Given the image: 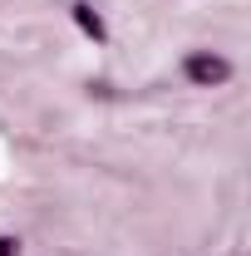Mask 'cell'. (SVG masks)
I'll use <instances>...</instances> for the list:
<instances>
[{"label":"cell","mask_w":251,"mask_h":256,"mask_svg":"<svg viewBox=\"0 0 251 256\" xmlns=\"http://www.w3.org/2000/svg\"><path fill=\"white\" fill-rule=\"evenodd\" d=\"M182 74H188V84H197V89H222L232 79V60H222L212 50H197V54L182 60Z\"/></svg>","instance_id":"obj_1"},{"label":"cell","mask_w":251,"mask_h":256,"mask_svg":"<svg viewBox=\"0 0 251 256\" xmlns=\"http://www.w3.org/2000/svg\"><path fill=\"white\" fill-rule=\"evenodd\" d=\"M69 15H74V25L89 34L94 44H104V40H108V25H104V15H98L94 5H84V0H79V5H69Z\"/></svg>","instance_id":"obj_2"},{"label":"cell","mask_w":251,"mask_h":256,"mask_svg":"<svg viewBox=\"0 0 251 256\" xmlns=\"http://www.w3.org/2000/svg\"><path fill=\"white\" fill-rule=\"evenodd\" d=\"M0 256H20V242H10V236H0Z\"/></svg>","instance_id":"obj_3"}]
</instances>
